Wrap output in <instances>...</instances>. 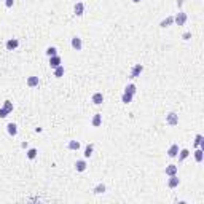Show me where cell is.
Masks as SVG:
<instances>
[{"instance_id": "obj_6", "label": "cell", "mask_w": 204, "mask_h": 204, "mask_svg": "<svg viewBox=\"0 0 204 204\" xmlns=\"http://www.w3.org/2000/svg\"><path fill=\"white\" fill-rule=\"evenodd\" d=\"M70 45H72V48H73V50H77V51H80V50L83 48V42H81L80 37H73L72 42H70Z\"/></svg>"}, {"instance_id": "obj_24", "label": "cell", "mask_w": 204, "mask_h": 204, "mask_svg": "<svg viewBox=\"0 0 204 204\" xmlns=\"http://www.w3.org/2000/svg\"><path fill=\"white\" fill-rule=\"evenodd\" d=\"M92 150H94V145H92V144H88L86 148H85V153H83V155H85V158H89V156L92 155Z\"/></svg>"}, {"instance_id": "obj_9", "label": "cell", "mask_w": 204, "mask_h": 204, "mask_svg": "<svg viewBox=\"0 0 204 204\" xmlns=\"http://www.w3.org/2000/svg\"><path fill=\"white\" fill-rule=\"evenodd\" d=\"M91 100H92V104L100 105L102 102H104V96H102V92H94V94H92V97H91Z\"/></svg>"}, {"instance_id": "obj_33", "label": "cell", "mask_w": 204, "mask_h": 204, "mask_svg": "<svg viewBox=\"0 0 204 204\" xmlns=\"http://www.w3.org/2000/svg\"><path fill=\"white\" fill-rule=\"evenodd\" d=\"M133 2H134V3H141V2H142V0H133Z\"/></svg>"}, {"instance_id": "obj_7", "label": "cell", "mask_w": 204, "mask_h": 204, "mask_svg": "<svg viewBox=\"0 0 204 204\" xmlns=\"http://www.w3.org/2000/svg\"><path fill=\"white\" fill-rule=\"evenodd\" d=\"M179 150H180L179 145H177V144H172V145L169 147V150H168V156H169V158H175V156L179 155Z\"/></svg>"}, {"instance_id": "obj_16", "label": "cell", "mask_w": 204, "mask_h": 204, "mask_svg": "<svg viewBox=\"0 0 204 204\" xmlns=\"http://www.w3.org/2000/svg\"><path fill=\"white\" fill-rule=\"evenodd\" d=\"M171 24H174V16H168L166 19H163L160 22V27H163V29H166V27H169Z\"/></svg>"}, {"instance_id": "obj_30", "label": "cell", "mask_w": 204, "mask_h": 204, "mask_svg": "<svg viewBox=\"0 0 204 204\" xmlns=\"http://www.w3.org/2000/svg\"><path fill=\"white\" fill-rule=\"evenodd\" d=\"M13 3H14V0H5V6H6V8H11Z\"/></svg>"}, {"instance_id": "obj_28", "label": "cell", "mask_w": 204, "mask_h": 204, "mask_svg": "<svg viewBox=\"0 0 204 204\" xmlns=\"http://www.w3.org/2000/svg\"><path fill=\"white\" fill-rule=\"evenodd\" d=\"M3 108L6 110L8 113H11V112H13V102H11V100H5V102H3Z\"/></svg>"}, {"instance_id": "obj_4", "label": "cell", "mask_w": 204, "mask_h": 204, "mask_svg": "<svg viewBox=\"0 0 204 204\" xmlns=\"http://www.w3.org/2000/svg\"><path fill=\"white\" fill-rule=\"evenodd\" d=\"M142 72H144V66H142V64H136V66L133 67V70H131V75H129V77H131V78H137V77L141 75Z\"/></svg>"}, {"instance_id": "obj_29", "label": "cell", "mask_w": 204, "mask_h": 204, "mask_svg": "<svg viewBox=\"0 0 204 204\" xmlns=\"http://www.w3.org/2000/svg\"><path fill=\"white\" fill-rule=\"evenodd\" d=\"M6 116H8V112L2 107V108H0V118H6Z\"/></svg>"}, {"instance_id": "obj_27", "label": "cell", "mask_w": 204, "mask_h": 204, "mask_svg": "<svg viewBox=\"0 0 204 204\" xmlns=\"http://www.w3.org/2000/svg\"><path fill=\"white\" fill-rule=\"evenodd\" d=\"M133 94H128V92H123L121 96V102H124V104H129V102H133Z\"/></svg>"}, {"instance_id": "obj_19", "label": "cell", "mask_w": 204, "mask_h": 204, "mask_svg": "<svg viewBox=\"0 0 204 204\" xmlns=\"http://www.w3.org/2000/svg\"><path fill=\"white\" fill-rule=\"evenodd\" d=\"M194 147H196V148H202V150H204V137L201 134H198L196 139H194Z\"/></svg>"}, {"instance_id": "obj_22", "label": "cell", "mask_w": 204, "mask_h": 204, "mask_svg": "<svg viewBox=\"0 0 204 204\" xmlns=\"http://www.w3.org/2000/svg\"><path fill=\"white\" fill-rule=\"evenodd\" d=\"M37 155H39V150H37V148H29V150H27V158L29 160H35Z\"/></svg>"}, {"instance_id": "obj_18", "label": "cell", "mask_w": 204, "mask_h": 204, "mask_svg": "<svg viewBox=\"0 0 204 204\" xmlns=\"http://www.w3.org/2000/svg\"><path fill=\"white\" fill-rule=\"evenodd\" d=\"M194 160H196V163H202V160H204V150L202 148H196V152H194Z\"/></svg>"}, {"instance_id": "obj_12", "label": "cell", "mask_w": 204, "mask_h": 204, "mask_svg": "<svg viewBox=\"0 0 204 204\" xmlns=\"http://www.w3.org/2000/svg\"><path fill=\"white\" fill-rule=\"evenodd\" d=\"M86 168H88V164H86V161H85V160H80V161H77V163H75V169H77L78 172H85V171H86Z\"/></svg>"}, {"instance_id": "obj_20", "label": "cell", "mask_w": 204, "mask_h": 204, "mask_svg": "<svg viewBox=\"0 0 204 204\" xmlns=\"http://www.w3.org/2000/svg\"><path fill=\"white\" fill-rule=\"evenodd\" d=\"M124 92H128V94H136L137 92V88H136V85L134 83H129V85H126V88H124Z\"/></svg>"}, {"instance_id": "obj_14", "label": "cell", "mask_w": 204, "mask_h": 204, "mask_svg": "<svg viewBox=\"0 0 204 204\" xmlns=\"http://www.w3.org/2000/svg\"><path fill=\"white\" fill-rule=\"evenodd\" d=\"M91 124L94 126V128H99L102 124V115L100 113H96L94 116H92V120H91Z\"/></svg>"}, {"instance_id": "obj_3", "label": "cell", "mask_w": 204, "mask_h": 204, "mask_svg": "<svg viewBox=\"0 0 204 204\" xmlns=\"http://www.w3.org/2000/svg\"><path fill=\"white\" fill-rule=\"evenodd\" d=\"M59 66H62V59H61L59 54H56V56H51L50 58V67L51 69H56Z\"/></svg>"}, {"instance_id": "obj_25", "label": "cell", "mask_w": 204, "mask_h": 204, "mask_svg": "<svg viewBox=\"0 0 204 204\" xmlns=\"http://www.w3.org/2000/svg\"><path fill=\"white\" fill-rule=\"evenodd\" d=\"M64 72H66V70H64V66H59V67H56V69H54V77H56V78H61V77H64Z\"/></svg>"}, {"instance_id": "obj_11", "label": "cell", "mask_w": 204, "mask_h": 204, "mask_svg": "<svg viewBox=\"0 0 204 204\" xmlns=\"http://www.w3.org/2000/svg\"><path fill=\"white\" fill-rule=\"evenodd\" d=\"M6 133L10 134L11 137H14V136L18 134V126H16L14 123H8V124H6Z\"/></svg>"}, {"instance_id": "obj_32", "label": "cell", "mask_w": 204, "mask_h": 204, "mask_svg": "<svg viewBox=\"0 0 204 204\" xmlns=\"http://www.w3.org/2000/svg\"><path fill=\"white\" fill-rule=\"evenodd\" d=\"M182 5H183V0H177V6H179V8H180V6H182Z\"/></svg>"}, {"instance_id": "obj_13", "label": "cell", "mask_w": 204, "mask_h": 204, "mask_svg": "<svg viewBox=\"0 0 204 204\" xmlns=\"http://www.w3.org/2000/svg\"><path fill=\"white\" fill-rule=\"evenodd\" d=\"M73 11H75V14L80 18V16H83V13H85V5H83L81 2H78V3H75V8H73Z\"/></svg>"}, {"instance_id": "obj_2", "label": "cell", "mask_w": 204, "mask_h": 204, "mask_svg": "<svg viewBox=\"0 0 204 204\" xmlns=\"http://www.w3.org/2000/svg\"><path fill=\"white\" fill-rule=\"evenodd\" d=\"M187 19H188V16H187V13H183V11H179L177 14L174 16V22L177 26H185Z\"/></svg>"}, {"instance_id": "obj_5", "label": "cell", "mask_w": 204, "mask_h": 204, "mask_svg": "<svg viewBox=\"0 0 204 204\" xmlns=\"http://www.w3.org/2000/svg\"><path fill=\"white\" fill-rule=\"evenodd\" d=\"M179 183H180V179L177 177V174H175V175H169V180H168V187L169 188L179 187Z\"/></svg>"}, {"instance_id": "obj_10", "label": "cell", "mask_w": 204, "mask_h": 204, "mask_svg": "<svg viewBox=\"0 0 204 204\" xmlns=\"http://www.w3.org/2000/svg\"><path fill=\"white\" fill-rule=\"evenodd\" d=\"M39 85H40L39 77H29V78H27V86H29V88H37Z\"/></svg>"}, {"instance_id": "obj_1", "label": "cell", "mask_w": 204, "mask_h": 204, "mask_svg": "<svg viewBox=\"0 0 204 204\" xmlns=\"http://www.w3.org/2000/svg\"><path fill=\"white\" fill-rule=\"evenodd\" d=\"M166 124H169V126H177L179 124V115L175 113V112H171L166 115Z\"/></svg>"}, {"instance_id": "obj_21", "label": "cell", "mask_w": 204, "mask_h": 204, "mask_svg": "<svg viewBox=\"0 0 204 204\" xmlns=\"http://www.w3.org/2000/svg\"><path fill=\"white\" fill-rule=\"evenodd\" d=\"M105 185L104 183H99V185H96V187H94V190H92V193H94V194H102V193H105Z\"/></svg>"}, {"instance_id": "obj_15", "label": "cell", "mask_w": 204, "mask_h": 204, "mask_svg": "<svg viewBox=\"0 0 204 204\" xmlns=\"http://www.w3.org/2000/svg\"><path fill=\"white\" fill-rule=\"evenodd\" d=\"M177 166H175V164H168V166H166V175H175V174H177Z\"/></svg>"}, {"instance_id": "obj_26", "label": "cell", "mask_w": 204, "mask_h": 204, "mask_svg": "<svg viewBox=\"0 0 204 204\" xmlns=\"http://www.w3.org/2000/svg\"><path fill=\"white\" fill-rule=\"evenodd\" d=\"M67 147H69V150H80V142L78 141H70Z\"/></svg>"}, {"instance_id": "obj_8", "label": "cell", "mask_w": 204, "mask_h": 204, "mask_svg": "<svg viewBox=\"0 0 204 204\" xmlns=\"http://www.w3.org/2000/svg\"><path fill=\"white\" fill-rule=\"evenodd\" d=\"M18 46H19V40H18V39H10V40L6 42V50H8V51L16 50Z\"/></svg>"}, {"instance_id": "obj_17", "label": "cell", "mask_w": 204, "mask_h": 204, "mask_svg": "<svg viewBox=\"0 0 204 204\" xmlns=\"http://www.w3.org/2000/svg\"><path fill=\"white\" fill-rule=\"evenodd\" d=\"M179 161H185L190 156V150H187V148H182V150H179Z\"/></svg>"}, {"instance_id": "obj_23", "label": "cell", "mask_w": 204, "mask_h": 204, "mask_svg": "<svg viewBox=\"0 0 204 204\" xmlns=\"http://www.w3.org/2000/svg\"><path fill=\"white\" fill-rule=\"evenodd\" d=\"M56 54H58V48H56V46H48V48H46V56H48V58L56 56Z\"/></svg>"}, {"instance_id": "obj_31", "label": "cell", "mask_w": 204, "mask_h": 204, "mask_svg": "<svg viewBox=\"0 0 204 204\" xmlns=\"http://www.w3.org/2000/svg\"><path fill=\"white\" fill-rule=\"evenodd\" d=\"M190 37H191L190 32H185V34H183V40H190Z\"/></svg>"}]
</instances>
